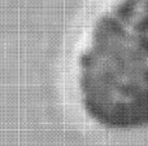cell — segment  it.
I'll return each mask as SVG.
<instances>
[{"label": "cell", "mask_w": 148, "mask_h": 146, "mask_svg": "<svg viewBox=\"0 0 148 146\" xmlns=\"http://www.w3.org/2000/svg\"><path fill=\"white\" fill-rule=\"evenodd\" d=\"M84 113L108 128L148 126V0H110L77 57Z\"/></svg>", "instance_id": "1"}]
</instances>
